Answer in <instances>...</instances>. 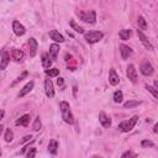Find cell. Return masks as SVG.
<instances>
[{
    "instance_id": "obj_1",
    "label": "cell",
    "mask_w": 158,
    "mask_h": 158,
    "mask_svg": "<svg viewBox=\"0 0 158 158\" xmlns=\"http://www.w3.org/2000/svg\"><path fill=\"white\" fill-rule=\"evenodd\" d=\"M59 110H61V114H62V119L64 120V122L72 125L74 122V117L73 114L71 111V106L67 101H61L59 103Z\"/></svg>"
},
{
    "instance_id": "obj_2",
    "label": "cell",
    "mask_w": 158,
    "mask_h": 158,
    "mask_svg": "<svg viewBox=\"0 0 158 158\" xmlns=\"http://www.w3.org/2000/svg\"><path fill=\"white\" fill-rule=\"evenodd\" d=\"M137 120H138V116H133V117L129 119L127 121H122V122L117 126V129H119L120 131H122V132H129V131H131V130L135 127Z\"/></svg>"
},
{
    "instance_id": "obj_3",
    "label": "cell",
    "mask_w": 158,
    "mask_h": 158,
    "mask_svg": "<svg viewBox=\"0 0 158 158\" xmlns=\"http://www.w3.org/2000/svg\"><path fill=\"white\" fill-rule=\"evenodd\" d=\"M84 37H85V41L88 42V43H97V42H99L103 37H104V34L101 32V31H89V32H87L85 35H84Z\"/></svg>"
},
{
    "instance_id": "obj_4",
    "label": "cell",
    "mask_w": 158,
    "mask_h": 158,
    "mask_svg": "<svg viewBox=\"0 0 158 158\" xmlns=\"http://www.w3.org/2000/svg\"><path fill=\"white\" fill-rule=\"evenodd\" d=\"M78 16L81 18V20L88 22V24H95V20H97V12L91 10V11H88V12H82L79 11L78 12Z\"/></svg>"
},
{
    "instance_id": "obj_5",
    "label": "cell",
    "mask_w": 158,
    "mask_h": 158,
    "mask_svg": "<svg viewBox=\"0 0 158 158\" xmlns=\"http://www.w3.org/2000/svg\"><path fill=\"white\" fill-rule=\"evenodd\" d=\"M140 69H141V73L143 74V75H146V77L152 75V74H153V72H154L153 66L151 64V63H150L148 61L142 62V63H141V67H140Z\"/></svg>"
},
{
    "instance_id": "obj_6",
    "label": "cell",
    "mask_w": 158,
    "mask_h": 158,
    "mask_svg": "<svg viewBox=\"0 0 158 158\" xmlns=\"http://www.w3.org/2000/svg\"><path fill=\"white\" fill-rule=\"evenodd\" d=\"M12 31H14V34L16 36H24L25 32H26V28L19 21H14L12 22Z\"/></svg>"
},
{
    "instance_id": "obj_7",
    "label": "cell",
    "mask_w": 158,
    "mask_h": 158,
    "mask_svg": "<svg viewBox=\"0 0 158 158\" xmlns=\"http://www.w3.org/2000/svg\"><path fill=\"white\" fill-rule=\"evenodd\" d=\"M0 57H2V62H0V69L4 71V69H6V67L9 64L10 56H9V53L5 50H2V51H0Z\"/></svg>"
},
{
    "instance_id": "obj_8",
    "label": "cell",
    "mask_w": 158,
    "mask_h": 158,
    "mask_svg": "<svg viewBox=\"0 0 158 158\" xmlns=\"http://www.w3.org/2000/svg\"><path fill=\"white\" fill-rule=\"evenodd\" d=\"M37 48H38V43L36 41V38L31 37L28 40V51H30V57H35L37 53Z\"/></svg>"
},
{
    "instance_id": "obj_9",
    "label": "cell",
    "mask_w": 158,
    "mask_h": 158,
    "mask_svg": "<svg viewBox=\"0 0 158 158\" xmlns=\"http://www.w3.org/2000/svg\"><path fill=\"white\" fill-rule=\"evenodd\" d=\"M120 53H121V58L123 61L126 59H129L132 54V48L129 46H126V44H120Z\"/></svg>"
},
{
    "instance_id": "obj_10",
    "label": "cell",
    "mask_w": 158,
    "mask_h": 158,
    "mask_svg": "<svg viewBox=\"0 0 158 158\" xmlns=\"http://www.w3.org/2000/svg\"><path fill=\"white\" fill-rule=\"evenodd\" d=\"M137 35H138V38L141 40V42H142V44H143L147 50H150V51H153V46H152V43L150 42V40L145 36V34L142 32L141 30H137Z\"/></svg>"
},
{
    "instance_id": "obj_11",
    "label": "cell",
    "mask_w": 158,
    "mask_h": 158,
    "mask_svg": "<svg viewBox=\"0 0 158 158\" xmlns=\"http://www.w3.org/2000/svg\"><path fill=\"white\" fill-rule=\"evenodd\" d=\"M127 77H129V79L133 84L137 83L138 77H137V71H136V68H135L133 64H129V67H127Z\"/></svg>"
},
{
    "instance_id": "obj_12",
    "label": "cell",
    "mask_w": 158,
    "mask_h": 158,
    "mask_svg": "<svg viewBox=\"0 0 158 158\" xmlns=\"http://www.w3.org/2000/svg\"><path fill=\"white\" fill-rule=\"evenodd\" d=\"M44 91H46V95L48 98H53L54 97L53 83H52L51 79H46V81H44Z\"/></svg>"
},
{
    "instance_id": "obj_13",
    "label": "cell",
    "mask_w": 158,
    "mask_h": 158,
    "mask_svg": "<svg viewBox=\"0 0 158 158\" xmlns=\"http://www.w3.org/2000/svg\"><path fill=\"white\" fill-rule=\"evenodd\" d=\"M120 82V78H119V74L116 73V71L114 68L110 69V74H109V83L111 85H117Z\"/></svg>"
},
{
    "instance_id": "obj_14",
    "label": "cell",
    "mask_w": 158,
    "mask_h": 158,
    "mask_svg": "<svg viewBox=\"0 0 158 158\" xmlns=\"http://www.w3.org/2000/svg\"><path fill=\"white\" fill-rule=\"evenodd\" d=\"M99 121L103 125V127H110V125H111V119H110L105 113L99 114Z\"/></svg>"
},
{
    "instance_id": "obj_15",
    "label": "cell",
    "mask_w": 158,
    "mask_h": 158,
    "mask_svg": "<svg viewBox=\"0 0 158 158\" xmlns=\"http://www.w3.org/2000/svg\"><path fill=\"white\" fill-rule=\"evenodd\" d=\"M34 85H35V83L32 82V81H30L21 90H20V93H19V98H22V97H25L26 95V94H28L31 90H32L34 89Z\"/></svg>"
},
{
    "instance_id": "obj_16",
    "label": "cell",
    "mask_w": 158,
    "mask_h": 158,
    "mask_svg": "<svg viewBox=\"0 0 158 158\" xmlns=\"http://www.w3.org/2000/svg\"><path fill=\"white\" fill-rule=\"evenodd\" d=\"M10 56H11V58H12L15 62H20V61H22V58H24V52H22L21 50H18V48H12Z\"/></svg>"
},
{
    "instance_id": "obj_17",
    "label": "cell",
    "mask_w": 158,
    "mask_h": 158,
    "mask_svg": "<svg viewBox=\"0 0 158 158\" xmlns=\"http://www.w3.org/2000/svg\"><path fill=\"white\" fill-rule=\"evenodd\" d=\"M59 50H61V48H59V46H58L57 43H53V44L50 46V57H51V59H53V61L57 59Z\"/></svg>"
},
{
    "instance_id": "obj_18",
    "label": "cell",
    "mask_w": 158,
    "mask_h": 158,
    "mask_svg": "<svg viewBox=\"0 0 158 158\" xmlns=\"http://www.w3.org/2000/svg\"><path fill=\"white\" fill-rule=\"evenodd\" d=\"M50 38L53 40V41H56V42H59V43L64 42V37H63V36L58 32V31H56V30L50 31Z\"/></svg>"
},
{
    "instance_id": "obj_19",
    "label": "cell",
    "mask_w": 158,
    "mask_h": 158,
    "mask_svg": "<svg viewBox=\"0 0 158 158\" xmlns=\"http://www.w3.org/2000/svg\"><path fill=\"white\" fill-rule=\"evenodd\" d=\"M42 66L46 69H48L52 66V61H51V57H50L48 53H43L42 54Z\"/></svg>"
},
{
    "instance_id": "obj_20",
    "label": "cell",
    "mask_w": 158,
    "mask_h": 158,
    "mask_svg": "<svg viewBox=\"0 0 158 158\" xmlns=\"http://www.w3.org/2000/svg\"><path fill=\"white\" fill-rule=\"evenodd\" d=\"M57 151H58V142L56 140H51L48 143V152L51 154H57Z\"/></svg>"
},
{
    "instance_id": "obj_21",
    "label": "cell",
    "mask_w": 158,
    "mask_h": 158,
    "mask_svg": "<svg viewBox=\"0 0 158 158\" xmlns=\"http://www.w3.org/2000/svg\"><path fill=\"white\" fill-rule=\"evenodd\" d=\"M28 121H30V115H22L18 121H16V125L18 126H27L28 125Z\"/></svg>"
},
{
    "instance_id": "obj_22",
    "label": "cell",
    "mask_w": 158,
    "mask_h": 158,
    "mask_svg": "<svg viewBox=\"0 0 158 158\" xmlns=\"http://www.w3.org/2000/svg\"><path fill=\"white\" fill-rule=\"evenodd\" d=\"M119 36H120V38L121 40H123V41H126V40H129L130 38V36H131V30H121L120 32H119Z\"/></svg>"
},
{
    "instance_id": "obj_23",
    "label": "cell",
    "mask_w": 158,
    "mask_h": 158,
    "mask_svg": "<svg viewBox=\"0 0 158 158\" xmlns=\"http://www.w3.org/2000/svg\"><path fill=\"white\" fill-rule=\"evenodd\" d=\"M71 27L75 31V32H78V34H84V28L82 27V26H79V25H77L75 24V21L74 20H71Z\"/></svg>"
},
{
    "instance_id": "obj_24",
    "label": "cell",
    "mask_w": 158,
    "mask_h": 158,
    "mask_svg": "<svg viewBox=\"0 0 158 158\" xmlns=\"http://www.w3.org/2000/svg\"><path fill=\"white\" fill-rule=\"evenodd\" d=\"M137 24H138V27H140L141 30H147V22H146V20H145L143 16H138Z\"/></svg>"
},
{
    "instance_id": "obj_25",
    "label": "cell",
    "mask_w": 158,
    "mask_h": 158,
    "mask_svg": "<svg viewBox=\"0 0 158 158\" xmlns=\"http://www.w3.org/2000/svg\"><path fill=\"white\" fill-rule=\"evenodd\" d=\"M122 99H123V94L121 90H116L114 93V101L115 103H122Z\"/></svg>"
},
{
    "instance_id": "obj_26",
    "label": "cell",
    "mask_w": 158,
    "mask_h": 158,
    "mask_svg": "<svg viewBox=\"0 0 158 158\" xmlns=\"http://www.w3.org/2000/svg\"><path fill=\"white\" fill-rule=\"evenodd\" d=\"M140 104H141V101H137V100H131V101L125 103V104H123V106H125L126 109H132V107H135V106H138Z\"/></svg>"
},
{
    "instance_id": "obj_27",
    "label": "cell",
    "mask_w": 158,
    "mask_h": 158,
    "mask_svg": "<svg viewBox=\"0 0 158 158\" xmlns=\"http://www.w3.org/2000/svg\"><path fill=\"white\" fill-rule=\"evenodd\" d=\"M41 127H42L41 120H40V117H36V119H35V121H34V125H32V129H34L35 131H40V130H41Z\"/></svg>"
},
{
    "instance_id": "obj_28",
    "label": "cell",
    "mask_w": 158,
    "mask_h": 158,
    "mask_svg": "<svg viewBox=\"0 0 158 158\" xmlns=\"http://www.w3.org/2000/svg\"><path fill=\"white\" fill-rule=\"evenodd\" d=\"M46 74L50 77H57L59 74V69L58 68H52V69H46Z\"/></svg>"
},
{
    "instance_id": "obj_29",
    "label": "cell",
    "mask_w": 158,
    "mask_h": 158,
    "mask_svg": "<svg viewBox=\"0 0 158 158\" xmlns=\"http://www.w3.org/2000/svg\"><path fill=\"white\" fill-rule=\"evenodd\" d=\"M12 138H14V132L10 129L6 130V132H5V142H11Z\"/></svg>"
},
{
    "instance_id": "obj_30",
    "label": "cell",
    "mask_w": 158,
    "mask_h": 158,
    "mask_svg": "<svg viewBox=\"0 0 158 158\" xmlns=\"http://www.w3.org/2000/svg\"><path fill=\"white\" fill-rule=\"evenodd\" d=\"M27 74H28L27 72H24V73H22V74H21V75H20V77L18 78V79H16V81H15V82H14V83L11 84V87H15V85H16L18 83H20L21 81H24V79H25V78L27 77Z\"/></svg>"
},
{
    "instance_id": "obj_31",
    "label": "cell",
    "mask_w": 158,
    "mask_h": 158,
    "mask_svg": "<svg viewBox=\"0 0 158 158\" xmlns=\"http://www.w3.org/2000/svg\"><path fill=\"white\" fill-rule=\"evenodd\" d=\"M146 89L152 94V95L154 97V98H158V91H157V89L154 88V87H151V85H146Z\"/></svg>"
},
{
    "instance_id": "obj_32",
    "label": "cell",
    "mask_w": 158,
    "mask_h": 158,
    "mask_svg": "<svg viewBox=\"0 0 158 158\" xmlns=\"http://www.w3.org/2000/svg\"><path fill=\"white\" fill-rule=\"evenodd\" d=\"M141 145H142V147H154V143L152 141H148V140H143L141 142Z\"/></svg>"
},
{
    "instance_id": "obj_33",
    "label": "cell",
    "mask_w": 158,
    "mask_h": 158,
    "mask_svg": "<svg viewBox=\"0 0 158 158\" xmlns=\"http://www.w3.org/2000/svg\"><path fill=\"white\" fill-rule=\"evenodd\" d=\"M28 158H32V157H35L36 156V148L35 147H31L30 150H28V152H27V154H26Z\"/></svg>"
},
{
    "instance_id": "obj_34",
    "label": "cell",
    "mask_w": 158,
    "mask_h": 158,
    "mask_svg": "<svg viewBox=\"0 0 158 158\" xmlns=\"http://www.w3.org/2000/svg\"><path fill=\"white\" fill-rule=\"evenodd\" d=\"M121 157H122V158H126V157H136V154H135L133 152H131V151H126V152H123V153L121 154Z\"/></svg>"
},
{
    "instance_id": "obj_35",
    "label": "cell",
    "mask_w": 158,
    "mask_h": 158,
    "mask_svg": "<svg viewBox=\"0 0 158 158\" xmlns=\"http://www.w3.org/2000/svg\"><path fill=\"white\" fill-rule=\"evenodd\" d=\"M31 138H32V136H31V135H27V136H25V137L22 138V141H21V143H25V142H27V141H30Z\"/></svg>"
},
{
    "instance_id": "obj_36",
    "label": "cell",
    "mask_w": 158,
    "mask_h": 158,
    "mask_svg": "<svg viewBox=\"0 0 158 158\" xmlns=\"http://www.w3.org/2000/svg\"><path fill=\"white\" fill-rule=\"evenodd\" d=\"M57 84H58V87H63V85H64V79L59 78L58 81H57Z\"/></svg>"
},
{
    "instance_id": "obj_37",
    "label": "cell",
    "mask_w": 158,
    "mask_h": 158,
    "mask_svg": "<svg viewBox=\"0 0 158 158\" xmlns=\"http://www.w3.org/2000/svg\"><path fill=\"white\" fill-rule=\"evenodd\" d=\"M4 115H5V111H4V110H0V121L4 119Z\"/></svg>"
},
{
    "instance_id": "obj_38",
    "label": "cell",
    "mask_w": 158,
    "mask_h": 158,
    "mask_svg": "<svg viewBox=\"0 0 158 158\" xmlns=\"http://www.w3.org/2000/svg\"><path fill=\"white\" fill-rule=\"evenodd\" d=\"M153 131H154L156 133L158 132V125H154V130H153Z\"/></svg>"
},
{
    "instance_id": "obj_39",
    "label": "cell",
    "mask_w": 158,
    "mask_h": 158,
    "mask_svg": "<svg viewBox=\"0 0 158 158\" xmlns=\"http://www.w3.org/2000/svg\"><path fill=\"white\" fill-rule=\"evenodd\" d=\"M3 130H4V126H3V125H0V135H2Z\"/></svg>"
},
{
    "instance_id": "obj_40",
    "label": "cell",
    "mask_w": 158,
    "mask_h": 158,
    "mask_svg": "<svg viewBox=\"0 0 158 158\" xmlns=\"http://www.w3.org/2000/svg\"><path fill=\"white\" fill-rule=\"evenodd\" d=\"M154 88H156V89L158 88V82H157V81H154Z\"/></svg>"
},
{
    "instance_id": "obj_41",
    "label": "cell",
    "mask_w": 158,
    "mask_h": 158,
    "mask_svg": "<svg viewBox=\"0 0 158 158\" xmlns=\"http://www.w3.org/2000/svg\"><path fill=\"white\" fill-rule=\"evenodd\" d=\"M3 154V152H2V150H0V156H2Z\"/></svg>"
},
{
    "instance_id": "obj_42",
    "label": "cell",
    "mask_w": 158,
    "mask_h": 158,
    "mask_svg": "<svg viewBox=\"0 0 158 158\" xmlns=\"http://www.w3.org/2000/svg\"><path fill=\"white\" fill-rule=\"evenodd\" d=\"M10 2H11V0H10Z\"/></svg>"
}]
</instances>
